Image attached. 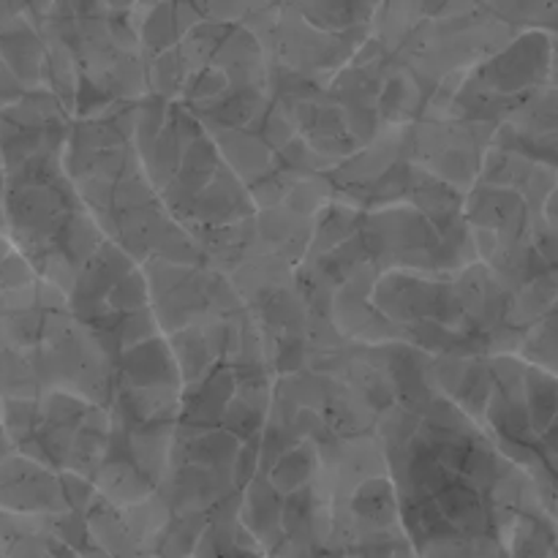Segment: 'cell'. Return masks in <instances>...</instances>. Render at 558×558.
I'll list each match as a JSON object with an SVG mask.
<instances>
[{
  "mask_svg": "<svg viewBox=\"0 0 558 558\" xmlns=\"http://www.w3.org/2000/svg\"><path fill=\"white\" fill-rule=\"evenodd\" d=\"M379 441L417 558L507 548L521 512L539 501L488 436L430 387L428 371L381 414Z\"/></svg>",
  "mask_w": 558,
  "mask_h": 558,
  "instance_id": "1",
  "label": "cell"
},
{
  "mask_svg": "<svg viewBox=\"0 0 558 558\" xmlns=\"http://www.w3.org/2000/svg\"><path fill=\"white\" fill-rule=\"evenodd\" d=\"M134 147L169 218L227 276L254 248L256 205L210 134L180 104L145 96L134 107Z\"/></svg>",
  "mask_w": 558,
  "mask_h": 558,
  "instance_id": "2",
  "label": "cell"
},
{
  "mask_svg": "<svg viewBox=\"0 0 558 558\" xmlns=\"http://www.w3.org/2000/svg\"><path fill=\"white\" fill-rule=\"evenodd\" d=\"M134 107L114 104L74 118L63 150L65 174L104 240L136 265L207 262L147 183L134 147Z\"/></svg>",
  "mask_w": 558,
  "mask_h": 558,
  "instance_id": "3",
  "label": "cell"
},
{
  "mask_svg": "<svg viewBox=\"0 0 558 558\" xmlns=\"http://www.w3.org/2000/svg\"><path fill=\"white\" fill-rule=\"evenodd\" d=\"M428 381L532 483L558 523V379L515 354L430 357Z\"/></svg>",
  "mask_w": 558,
  "mask_h": 558,
  "instance_id": "4",
  "label": "cell"
},
{
  "mask_svg": "<svg viewBox=\"0 0 558 558\" xmlns=\"http://www.w3.org/2000/svg\"><path fill=\"white\" fill-rule=\"evenodd\" d=\"M0 420L14 452L58 477L93 485L109 445L107 409L65 392H47L36 401H0Z\"/></svg>",
  "mask_w": 558,
  "mask_h": 558,
  "instance_id": "5",
  "label": "cell"
},
{
  "mask_svg": "<svg viewBox=\"0 0 558 558\" xmlns=\"http://www.w3.org/2000/svg\"><path fill=\"white\" fill-rule=\"evenodd\" d=\"M65 300L74 319L107 354L109 368L131 349L161 336L150 308L145 270L107 240L82 267Z\"/></svg>",
  "mask_w": 558,
  "mask_h": 558,
  "instance_id": "6",
  "label": "cell"
},
{
  "mask_svg": "<svg viewBox=\"0 0 558 558\" xmlns=\"http://www.w3.org/2000/svg\"><path fill=\"white\" fill-rule=\"evenodd\" d=\"M554 36L545 31H521L507 47L474 65L452 96L447 118L483 125H505L550 82Z\"/></svg>",
  "mask_w": 558,
  "mask_h": 558,
  "instance_id": "7",
  "label": "cell"
},
{
  "mask_svg": "<svg viewBox=\"0 0 558 558\" xmlns=\"http://www.w3.org/2000/svg\"><path fill=\"white\" fill-rule=\"evenodd\" d=\"M494 147L518 153L558 174V38H554L548 87L496 129Z\"/></svg>",
  "mask_w": 558,
  "mask_h": 558,
  "instance_id": "8",
  "label": "cell"
},
{
  "mask_svg": "<svg viewBox=\"0 0 558 558\" xmlns=\"http://www.w3.org/2000/svg\"><path fill=\"white\" fill-rule=\"evenodd\" d=\"M0 512L25 521H54L71 512L63 477L11 452L0 461Z\"/></svg>",
  "mask_w": 558,
  "mask_h": 558,
  "instance_id": "9",
  "label": "cell"
},
{
  "mask_svg": "<svg viewBox=\"0 0 558 558\" xmlns=\"http://www.w3.org/2000/svg\"><path fill=\"white\" fill-rule=\"evenodd\" d=\"M515 357L558 379V300L529 327Z\"/></svg>",
  "mask_w": 558,
  "mask_h": 558,
  "instance_id": "10",
  "label": "cell"
},
{
  "mask_svg": "<svg viewBox=\"0 0 558 558\" xmlns=\"http://www.w3.org/2000/svg\"><path fill=\"white\" fill-rule=\"evenodd\" d=\"M3 194H5V169H3V158H0V227H3Z\"/></svg>",
  "mask_w": 558,
  "mask_h": 558,
  "instance_id": "11",
  "label": "cell"
}]
</instances>
